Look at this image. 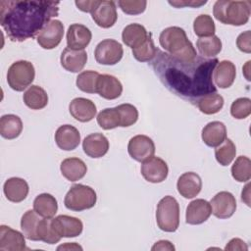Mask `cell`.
Segmentation results:
<instances>
[{"instance_id": "f6af8a7d", "label": "cell", "mask_w": 251, "mask_h": 251, "mask_svg": "<svg viewBox=\"0 0 251 251\" xmlns=\"http://www.w3.org/2000/svg\"><path fill=\"white\" fill-rule=\"evenodd\" d=\"M251 38V33L250 30H246L242 33H240L236 39V45L237 48L244 53L249 54L251 52V43L250 39Z\"/></svg>"}, {"instance_id": "7dc6e473", "label": "cell", "mask_w": 251, "mask_h": 251, "mask_svg": "<svg viewBox=\"0 0 251 251\" xmlns=\"http://www.w3.org/2000/svg\"><path fill=\"white\" fill-rule=\"evenodd\" d=\"M248 246L245 243V241H243L240 238H232L231 240L228 241V243L226 244V246L225 247V250H247Z\"/></svg>"}, {"instance_id": "f546056e", "label": "cell", "mask_w": 251, "mask_h": 251, "mask_svg": "<svg viewBox=\"0 0 251 251\" xmlns=\"http://www.w3.org/2000/svg\"><path fill=\"white\" fill-rule=\"evenodd\" d=\"M23 100L25 106L29 109L40 110L47 106L48 95L42 87L38 85H31L24 92Z\"/></svg>"}, {"instance_id": "8d00e7d4", "label": "cell", "mask_w": 251, "mask_h": 251, "mask_svg": "<svg viewBox=\"0 0 251 251\" xmlns=\"http://www.w3.org/2000/svg\"><path fill=\"white\" fill-rule=\"evenodd\" d=\"M194 33L199 37H209L215 35L216 26L211 16L201 14L193 22Z\"/></svg>"}, {"instance_id": "52a82bcc", "label": "cell", "mask_w": 251, "mask_h": 251, "mask_svg": "<svg viewBox=\"0 0 251 251\" xmlns=\"http://www.w3.org/2000/svg\"><path fill=\"white\" fill-rule=\"evenodd\" d=\"M35 76V70L32 63L25 60L14 62L8 69L7 82L15 91H24L28 87Z\"/></svg>"}, {"instance_id": "7bdbcfd3", "label": "cell", "mask_w": 251, "mask_h": 251, "mask_svg": "<svg viewBox=\"0 0 251 251\" xmlns=\"http://www.w3.org/2000/svg\"><path fill=\"white\" fill-rule=\"evenodd\" d=\"M230 114L237 120L246 119L251 114V100L247 97L237 98L230 106Z\"/></svg>"}, {"instance_id": "f1b7e54d", "label": "cell", "mask_w": 251, "mask_h": 251, "mask_svg": "<svg viewBox=\"0 0 251 251\" xmlns=\"http://www.w3.org/2000/svg\"><path fill=\"white\" fill-rule=\"evenodd\" d=\"M23 130L21 118L14 114H7L0 119V134L6 139L17 138Z\"/></svg>"}, {"instance_id": "30bf717a", "label": "cell", "mask_w": 251, "mask_h": 251, "mask_svg": "<svg viewBox=\"0 0 251 251\" xmlns=\"http://www.w3.org/2000/svg\"><path fill=\"white\" fill-rule=\"evenodd\" d=\"M64 36V25L59 20H51L37 35V43L43 49L57 47Z\"/></svg>"}, {"instance_id": "74e56055", "label": "cell", "mask_w": 251, "mask_h": 251, "mask_svg": "<svg viewBox=\"0 0 251 251\" xmlns=\"http://www.w3.org/2000/svg\"><path fill=\"white\" fill-rule=\"evenodd\" d=\"M100 74L95 71H83L76 76V86L79 90L85 93H96L97 79Z\"/></svg>"}, {"instance_id": "d6986e66", "label": "cell", "mask_w": 251, "mask_h": 251, "mask_svg": "<svg viewBox=\"0 0 251 251\" xmlns=\"http://www.w3.org/2000/svg\"><path fill=\"white\" fill-rule=\"evenodd\" d=\"M211 214L212 208L207 200L195 199L186 208L185 222L188 225H201L209 219Z\"/></svg>"}, {"instance_id": "9c48e42d", "label": "cell", "mask_w": 251, "mask_h": 251, "mask_svg": "<svg viewBox=\"0 0 251 251\" xmlns=\"http://www.w3.org/2000/svg\"><path fill=\"white\" fill-rule=\"evenodd\" d=\"M127 152L133 160L140 163L144 162L155 154L154 141L147 135L137 134L129 139Z\"/></svg>"}, {"instance_id": "9a60e30c", "label": "cell", "mask_w": 251, "mask_h": 251, "mask_svg": "<svg viewBox=\"0 0 251 251\" xmlns=\"http://www.w3.org/2000/svg\"><path fill=\"white\" fill-rule=\"evenodd\" d=\"M24 233L17 229L2 225L0 226V250L1 251H23L26 248Z\"/></svg>"}, {"instance_id": "6da1fadb", "label": "cell", "mask_w": 251, "mask_h": 251, "mask_svg": "<svg viewBox=\"0 0 251 251\" xmlns=\"http://www.w3.org/2000/svg\"><path fill=\"white\" fill-rule=\"evenodd\" d=\"M218 63L217 58L202 56L182 61L158 49L151 66L168 90L196 105L202 96L217 92L213 72Z\"/></svg>"}, {"instance_id": "83f0119b", "label": "cell", "mask_w": 251, "mask_h": 251, "mask_svg": "<svg viewBox=\"0 0 251 251\" xmlns=\"http://www.w3.org/2000/svg\"><path fill=\"white\" fill-rule=\"evenodd\" d=\"M149 33L142 25L130 24L123 29L122 39L126 46L134 49L144 43Z\"/></svg>"}, {"instance_id": "e0dca14e", "label": "cell", "mask_w": 251, "mask_h": 251, "mask_svg": "<svg viewBox=\"0 0 251 251\" xmlns=\"http://www.w3.org/2000/svg\"><path fill=\"white\" fill-rule=\"evenodd\" d=\"M57 146L65 151L75 149L80 143V133L76 127L71 125L60 126L55 132Z\"/></svg>"}, {"instance_id": "e575fe53", "label": "cell", "mask_w": 251, "mask_h": 251, "mask_svg": "<svg viewBox=\"0 0 251 251\" xmlns=\"http://www.w3.org/2000/svg\"><path fill=\"white\" fill-rule=\"evenodd\" d=\"M236 147L231 139L226 138L223 143L215 149V157L217 162L222 166H228L235 158Z\"/></svg>"}, {"instance_id": "2e32d148", "label": "cell", "mask_w": 251, "mask_h": 251, "mask_svg": "<svg viewBox=\"0 0 251 251\" xmlns=\"http://www.w3.org/2000/svg\"><path fill=\"white\" fill-rule=\"evenodd\" d=\"M69 111L75 120L81 123H87L95 117L97 109L94 102L90 99L77 97L71 101Z\"/></svg>"}, {"instance_id": "d6a6232c", "label": "cell", "mask_w": 251, "mask_h": 251, "mask_svg": "<svg viewBox=\"0 0 251 251\" xmlns=\"http://www.w3.org/2000/svg\"><path fill=\"white\" fill-rule=\"evenodd\" d=\"M196 47L202 57L213 58L222 51V41L217 35L200 37L196 41Z\"/></svg>"}, {"instance_id": "44dd1931", "label": "cell", "mask_w": 251, "mask_h": 251, "mask_svg": "<svg viewBox=\"0 0 251 251\" xmlns=\"http://www.w3.org/2000/svg\"><path fill=\"white\" fill-rule=\"evenodd\" d=\"M236 75L235 65L228 60H223L217 64L213 72V81L220 88H228L234 82Z\"/></svg>"}, {"instance_id": "f35d334b", "label": "cell", "mask_w": 251, "mask_h": 251, "mask_svg": "<svg viewBox=\"0 0 251 251\" xmlns=\"http://www.w3.org/2000/svg\"><path fill=\"white\" fill-rule=\"evenodd\" d=\"M96 119H97V124L99 125V126L106 130L113 129L117 126H120V125H121L120 114H119L117 107L106 108V109L102 110L97 115Z\"/></svg>"}, {"instance_id": "c3c4849f", "label": "cell", "mask_w": 251, "mask_h": 251, "mask_svg": "<svg viewBox=\"0 0 251 251\" xmlns=\"http://www.w3.org/2000/svg\"><path fill=\"white\" fill-rule=\"evenodd\" d=\"M207 1H169V4L172 6H175L176 8H181L185 6L190 7H200L202 5H205Z\"/></svg>"}, {"instance_id": "7402d4cb", "label": "cell", "mask_w": 251, "mask_h": 251, "mask_svg": "<svg viewBox=\"0 0 251 251\" xmlns=\"http://www.w3.org/2000/svg\"><path fill=\"white\" fill-rule=\"evenodd\" d=\"M178 193L186 198L191 199L199 194L202 188V180L199 175L193 172H186L182 174L176 182Z\"/></svg>"}, {"instance_id": "bcb514c9", "label": "cell", "mask_w": 251, "mask_h": 251, "mask_svg": "<svg viewBox=\"0 0 251 251\" xmlns=\"http://www.w3.org/2000/svg\"><path fill=\"white\" fill-rule=\"evenodd\" d=\"M99 3V0H92V1H89V0H86V1H75V4L76 5V7L82 11V12H85V13H92L93 10L96 8V6L98 5Z\"/></svg>"}, {"instance_id": "b9f144b4", "label": "cell", "mask_w": 251, "mask_h": 251, "mask_svg": "<svg viewBox=\"0 0 251 251\" xmlns=\"http://www.w3.org/2000/svg\"><path fill=\"white\" fill-rule=\"evenodd\" d=\"M117 109L120 114L121 125L120 126L127 127L134 125L138 119V111L135 106L131 104H121L117 106Z\"/></svg>"}, {"instance_id": "1f68e13d", "label": "cell", "mask_w": 251, "mask_h": 251, "mask_svg": "<svg viewBox=\"0 0 251 251\" xmlns=\"http://www.w3.org/2000/svg\"><path fill=\"white\" fill-rule=\"evenodd\" d=\"M41 219V216L38 215L34 210H27L23 215L21 220V229L25 238L32 241L39 240L37 234V226Z\"/></svg>"}, {"instance_id": "5b68a950", "label": "cell", "mask_w": 251, "mask_h": 251, "mask_svg": "<svg viewBox=\"0 0 251 251\" xmlns=\"http://www.w3.org/2000/svg\"><path fill=\"white\" fill-rule=\"evenodd\" d=\"M156 222L159 228L166 232H174L179 226V205L171 195L163 197L156 210Z\"/></svg>"}, {"instance_id": "681fc988", "label": "cell", "mask_w": 251, "mask_h": 251, "mask_svg": "<svg viewBox=\"0 0 251 251\" xmlns=\"http://www.w3.org/2000/svg\"><path fill=\"white\" fill-rule=\"evenodd\" d=\"M152 251L156 250H175V246L169 240H159L151 248Z\"/></svg>"}, {"instance_id": "4316f807", "label": "cell", "mask_w": 251, "mask_h": 251, "mask_svg": "<svg viewBox=\"0 0 251 251\" xmlns=\"http://www.w3.org/2000/svg\"><path fill=\"white\" fill-rule=\"evenodd\" d=\"M60 170L62 176L69 181L75 182L81 179L87 172V167L85 163L76 157L66 158L62 161L60 165Z\"/></svg>"}, {"instance_id": "836d02e7", "label": "cell", "mask_w": 251, "mask_h": 251, "mask_svg": "<svg viewBox=\"0 0 251 251\" xmlns=\"http://www.w3.org/2000/svg\"><path fill=\"white\" fill-rule=\"evenodd\" d=\"M224 98L222 95L215 93H209L202 96L196 103V106L200 112L206 115H213L220 112L224 106Z\"/></svg>"}, {"instance_id": "60d3db41", "label": "cell", "mask_w": 251, "mask_h": 251, "mask_svg": "<svg viewBox=\"0 0 251 251\" xmlns=\"http://www.w3.org/2000/svg\"><path fill=\"white\" fill-rule=\"evenodd\" d=\"M51 222L52 218L41 219L37 226V234L39 240L48 244H55L61 240V237L53 229Z\"/></svg>"}, {"instance_id": "8fae6325", "label": "cell", "mask_w": 251, "mask_h": 251, "mask_svg": "<svg viewBox=\"0 0 251 251\" xmlns=\"http://www.w3.org/2000/svg\"><path fill=\"white\" fill-rule=\"evenodd\" d=\"M51 224L53 229L61 238L76 237L83 229V224L78 218L68 215H59L52 218Z\"/></svg>"}, {"instance_id": "ac0fdd59", "label": "cell", "mask_w": 251, "mask_h": 251, "mask_svg": "<svg viewBox=\"0 0 251 251\" xmlns=\"http://www.w3.org/2000/svg\"><path fill=\"white\" fill-rule=\"evenodd\" d=\"M92 33L88 27L81 24H73L67 31V45L75 50H84L90 43Z\"/></svg>"}, {"instance_id": "f907efd6", "label": "cell", "mask_w": 251, "mask_h": 251, "mask_svg": "<svg viewBox=\"0 0 251 251\" xmlns=\"http://www.w3.org/2000/svg\"><path fill=\"white\" fill-rule=\"evenodd\" d=\"M249 187H250V184L247 183L244 188L242 189V192H241V200L244 201L247 206H250V192H249Z\"/></svg>"}, {"instance_id": "603a6c76", "label": "cell", "mask_w": 251, "mask_h": 251, "mask_svg": "<svg viewBox=\"0 0 251 251\" xmlns=\"http://www.w3.org/2000/svg\"><path fill=\"white\" fill-rule=\"evenodd\" d=\"M60 62L66 71L78 73L84 68L87 62V53L85 50H75L66 47L61 54Z\"/></svg>"}, {"instance_id": "7a4b0ae2", "label": "cell", "mask_w": 251, "mask_h": 251, "mask_svg": "<svg viewBox=\"0 0 251 251\" xmlns=\"http://www.w3.org/2000/svg\"><path fill=\"white\" fill-rule=\"evenodd\" d=\"M60 2L44 0L0 1V25L12 41L33 38L59 14Z\"/></svg>"}, {"instance_id": "8992f818", "label": "cell", "mask_w": 251, "mask_h": 251, "mask_svg": "<svg viewBox=\"0 0 251 251\" xmlns=\"http://www.w3.org/2000/svg\"><path fill=\"white\" fill-rule=\"evenodd\" d=\"M97 201L95 190L84 184H74L67 192L64 204L69 210L79 212L94 207Z\"/></svg>"}, {"instance_id": "3957f363", "label": "cell", "mask_w": 251, "mask_h": 251, "mask_svg": "<svg viewBox=\"0 0 251 251\" xmlns=\"http://www.w3.org/2000/svg\"><path fill=\"white\" fill-rule=\"evenodd\" d=\"M159 43L171 56L182 60L191 61L197 57L192 43L188 40L183 28L169 26L163 29L159 36Z\"/></svg>"}, {"instance_id": "ab89813d", "label": "cell", "mask_w": 251, "mask_h": 251, "mask_svg": "<svg viewBox=\"0 0 251 251\" xmlns=\"http://www.w3.org/2000/svg\"><path fill=\"white\" fill-rule=\"evenodd\" d=\"M157 50L158 49L154 44L152 34L149 32V35L144 43L132 49V55L139 62H151L155 58Z\"/></svg>"}, {"instance_id": "d4e9b609", "label": "cell", "mask_w": 251, "mask_h": 251, "mask_svg": "<svg viewBox=\"0 0 251 251\" xmlns=\"http://www.w3.org/2000/svg\"><path fill=\"white\" fill-rule=\"evenodd\" d=\"M3 191L6 198L14 203H19L24 201L29 191L27 182L21 177H10L3 185Z\"/></svg>"}, {"instance_id": "ee69618b", "label": "cell", "mask_w": 251, "mask_h": 251, "mask_svg": "<svg viewBox=\"0 0 251 251\" xmlns=\"http://www.w3.org/2000/svg\"><path fill=\"white\" fill-rule=\"evenodd\" d=\"M118 5L122 11L127 15H139L145 11L147 2L136 0H120L118 1Z\"/></svg>"}, {"instance_id": "816d5d0a", "label": "cell", "mask_w": 251, "mask_h": 251, "mask_svg": "<svg viewBox=\"0 0 251 251\" xmlns=\"http://www.w3.org/2000/svg\"><path fill=\"white\" fill-rule=\"evenodd\" d=\"M62 249H64V250H82V247L81 246H79V245H77L75 242H72V243H69V242H67V243H65L64 245H60L58 248H57V250H62Z\"/></svg>"}, {"instance_id": "7c38bea8", "label": "cell", "mask_w": 251, "mask_h": 251, "mask_svg": "<svg viewBox=\"0 0 251 251\" xmlns=\"http://www.w3.org/2000/svg\"><path fill=\"white\" fill-rule=\"evenodd\" d=\"M140 171L145 180L152 183H160L167 178L169 168L163 159L153 156L142 162Z\"/></svg>"}, {"instance_id": "ffe728a7", "label": "cell", "mask_w": 251, "mask_h": 251, "mask_svg": "<svg viewBox=\"0 0 251 251\" xmlns=\"http://www.w3.org/2000/svg\"><path fill=\"white\" fill-rule=\"evenodd\" d=\"M123 85L121 81L111 75H100L97 79L96 93L107 100H114L121 96Z\"/></svg>"}, {"instance_id": "4fadbf2b", "label": "cell", "mask_w": 251, "mask_h": 251, "mask_svg": "<svg viewBox=\"0 0 251 251\" xmlns=\"http://www.w3.org/2000/svg\"><path fill=\"white\" fill-rule=\"evenodd\" d=\"M212 214L218 219H228L236 210V200L232 193L221 191L210 201Z\"/></svg>"}, {"instance_id": "cb8c5ba5", "label": "cell", "mask_w": 251, "mask_h": 251, "mask_svg": "<svg viewBox=\"0 0 251 251\" xmlns=\"http://www.w3.org/2000/svg\"><path fill=\"white\" fill-rule=\"evenodd\" d=\"M82 149L91 158H101L109 150V140L100 132L91 133L83 139Z\"/></svg>"}, {"instance_id": "5bb4252c", "label": "cell", "mask_w": 251, "mask_h": 251, "mask_svg": "<svg viewBox=\"0 0 251 251\" xmlns=\"http://www.w3.org/2000/svg\"><path fill=\"white\" fill-rule=\"evenodd\" d=\"M91 18L95 24L102 28L113 26L118 19L117 7L114 1H99L96 8L91 13Z\"/></svg>"}, {"instance_id": "277c9868", "label": "cell", "mask_w": 251, "mask_h": 251, "mask_svg": "<svg viewBox=\"0 0 251 251\" xmlns=\"http://www.w3.org/2000/svg\"><path fill=\"white\" fill-rule=\"evenodd\" d=\"M213 14L216 20L225 25H244L250 18L251 2L248 0H218L214 4Z\"/></svg>"}, {"instance_id": "d590c367", "label": "cell", "mask_w": 251, "mask_h": 251, "mask_svg": "<svg viewBox=\"0 0 251 251\" xmlns=\"http://www.w3.org/2000/svg\"><path fill=\"white\" fill-rule=\"evenodd\" d=\"M231 176L238 182H246L251 177V161L246 156H239L231 167Z\"/></svg>"}, {"instance_id": "484cf974", "label": "cell", "mask_w": 251, "mask_h": 251, "mask_svg": "<svg viewBox=\"0 0 251 251\" xmlns=\"http://www.w3.org/2000/svg\"><path fill=\"white\" fill-rule=\"evenodd\" d=\"M201 137L207 146L217 147L226 138V127L222 122H210L203 127Z\"/></svg>"}, {"instance_id": "4dcf8cb0", "label": "cell", "mask_w": 251, "mask_h": 251, "mask_svg": "<svg viewBox=\"0 0 251 251\" xmlns=\"http://www.w3.org/2000/svg\"><path fill=\"white\" fill-rule=\"evenodd\" d=\"M33 210L43 218H53L58 210L57 200L49 193H41L33 201Z\"/></svg>"}, {"instance_id": "ba28073f", "label": "cell", "mask_w": 251, "mask_h": 251, "mask_svg": "<svg viewBox=\"0 0 251 251\" xmlns=\"http://www.w3.org/2000/svg\"><path fill=\"white\" fill-rule=\"evenodd\" d=\"M124 55V49L120 42L114 39H104L100 41L94 50V57L97 63L101 65L113 66L121 61Z\"/></svg>"}]
</instances>
